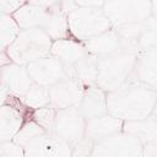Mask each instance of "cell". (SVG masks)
<instances>
[{
  "mask_svg": "<svg viewBox=\"0 0 157 157\" xmlns=\"http://www.w3.org/2000/svg\"><path fill=\"white\" fill-rule=\"evenodd\" d=\"M156 99V91L130 80L120 88L107 93V109L121 121L142 120L151 115Z\"/></svg>",
  "mask_w": 157,
  "mask_h": 157,
  "instance_id": "6da1fadb",
  "label": "cell"
},
{
  "mask_svg": "<svg viewBox=\"0 0 157 157\" xmlns=\"http://www.w3.org/2000/svg\"><path fill=\"white\" fill-rule=\"evenodd\" d=\"M136 63V54L123 50L97 59L98 75L96 86L105 93L113 92L130 81Z\"/></svg>",
  "mask_w": 157,
  "mask_h": 157,
  "instance_id": "7a4b0ae2",
  "label": "cell"
},
{
  "mask_svg": "<svg viewBox=\"0 0 157 157\" xmlns=\"http://www.w3.org/2000/svg\"><path fill=\"white\" fill-rule=\"evenodd\" d=\"M53 42L40 28L21 29L16 40L5 52L12 63L27 66L36 60L50 55Z\"/></svg>",
  "mask_w": 157,
  "mask_h": 157,
  "instance_id": "3957f363",
  "label": "cell"
},
{
  "mask_svg": "<svg viewBox=\"0 0 157 157\" xmlns=\"http://www.w3.org/2000/svg\"><path fill=\"white\" fill-rule=\"evenodd\" d=\"M70 38L85 43L113 27L102 7H77L67 15Z\"/></svg>",
  "mask_w": 157,
  "mask_h": 157,
  "instance_id": "277c9868",
  "label": "cell"
},
{
  "mask_svg": "<svg viewBox=\"0 0 157 157\" xmlns=\"http://www.w3.org/2000/svg\"><path fill=\"white\" fill-rule=\"evenodd\" d=\"M102 10L113 28L125 27L152 16V1L114 0L104 1Z\"/></svg>",
  "mask_w": 157,
  "mask_h": 157,
  "instance_id": "5b68a950",
  "label": "cell"
},
{
  "mask_svg": "<svg viewBox=\"0 0 157 157\" xmlns=\"http://www.w3.org/2000/svg\"><path fill=\"white\" fill-rule=\"evenodd\" d=\"M114 29L121 37L126 49L136 55L157 47V18L155 16Z\"/></svg>",
  "mask_w": 157,
  "mask_h": 157,
  "instance_id": "8992f818",
  "label": "cell"
},
{
  "mask_svg": "<svg viewBox=\"0 0 157 157\" xmlns=\"http://www.w3.org/2000/svg\"><path fill=\"white\" fill-rule=\"evenodd\" d=\"M144 145L128 132H119L93 146L91 157H141Z\"/></svg>",
  "mask_w": 157,
  "mask_h": 157,
  "instance_id": "52a82bcc",
  "label": "cell"
},
{
  "mask_svg": "<svg viewBox=\"0 0 157 157\" xmlns=\"http://www.w3.org/2000/svg\"><path fill=\"white\" fill-rule=\"evenodd\" d=\"M86 120L77 108L56 109L55 125L53 134L74 146L85 137Z\"/></svg>",
  "mask_w": 157,
  "mask_h": 157,
  "instance_id": "ba28073f",
  "label": "cell"
},
{
  "mask_svg": "<svg viewBox=\"0 0 157 157\" xmlns=\"http://www.w3.org/2000/svg\"><path fill=\"white\" fill-rule=\"evenodd\" d=\"M85 92V86L72 78H64L48 87L50 107L55 109L77 108Z\"/></svg>",
  "mask_w": 157,
  "mask_h": 157,
  "instance_id": "9c48e42d",
  "label": "cell"
},
{
  "mask_svg": "<svg viewBox=\"0 0 157 157\" xmlns=\"http://www.w3.org/2000/svg\"><path fill=\"white\" fill-rule=\"evenodd\" d=\"M23 148L25 157H74L71 146L49 132L36 137Z\"/></svg>",
  "mask_w": 157,
  "mask_h": 157,
  "instance_id": "30bf717a",
  "label": "cell"
},
{
  "mask_svg": "<svg viewBox=\"0 0 157 157\" xmlns=\"http://www.w3.org/2000/svg\"><path fill=\"white\" fill-rule=\"evenodd\" d=\"M26 67L33 83L47 88L67 77L61 63L52 55L36 60Z\"/></svg>",
  "mask_w": 157,
  "mask_h": 157,
  "instance_id": "8fae6325",
  "label": "cell"
},
{
  "mask_svg": "<svg viewBox=\"0 0 157 157\" xmlns=\"http://www.w3.org/2000/svg\"><path fill=\"white\" fill-rule=\"evenodd\" d=\"M33 81L27 71V67L18 64H10L1 67V87L11 96L22 102V98L28 92Z\"/></svg>",
  "mask_w": 157,
  "mask_h": 157,
  "instance_id": "7c38bea8",
  "label": "cell"
},
{
  "mask_svg": "<svg viewBox=\"0 0 157 157\" xmlns=\"http://www.w3.org/2000/svg\"><path fill=\"white\" fill-rule=\"evenodd\" d=\"M123 124L120 119L110 115L109 113L86 120L85 137L93 145L102 142L123 131Z\"/></svg>",
  "mask_w": 157,
  "mask_h": 157,
  "instance_id": "4fadbf2b",
  "label": "cell"
},
{
  "mask_svg": "<svg viewBox=\"0 0 157 157\" xmlns=\"http://www.w3.org/2000/svg\"><path fill=\"white\" fill-rule=\"evenodd\" d=\"M87 54L88 50L86 49L85 44L72 38L54 40L50 52V55L61 63V65L66 71V75H69L72 67L78 61H81Z\"/></svg>",
  "mask_w": 157,
  "mask_h": 157,
  "instance_id": "5bb4252c",
  "label": "cell"
},
{
  "mask_svg": "<svg viewBox=\"0 0 157 157\" xmlns=\"http://www.w3.org/2000/svg\"><path fill=\"white\" fill-rule=\"evenodd\" d=\"M157 92V47L136 55L131 78Z\"/></svg>",
  "mask_w": 157,
  "mask_h": 157,
  "instance_id": "9a60e30c",
  "label": "cell"
},
{
  "mask_svg": "<svg viewBox=\"0 0 157 157\" xmlns=\"http://www.w3.org/2000/svg\"><path fill=\"white\" fill-rule=\"evenodd\" d=\"M31 112L23 110L11 104L0 107V142L12 141L26 121V115Z\"/></svg>",
  "mask_w": 157,
  "mask_h": 157,
  "instance_id": "2e32d148",
  "label": "cell"
},
{
  "mask_svg": "<svg viewBox=\"0 0 157 157\" xmlns=\"http://www.w3.org/2000/svg\"><path fill=\"white\" fill-rule=\"evenodd\" d=\"M83 44L88 50V53L96 56L97 59L108 56L123 50H128L121 37L114 28L85 42Z\"/></svg>",
  "mask_w": 157,
  "mask_h": 157,
  "instance_id": "e0dca14e",
  "label": "cell"
},
{
  "mask_svg": "<svg viewBox=\"0 0 157 157\" xmlns=\"http://www.w3.org/2000/svg\"><path fill=\"white\" fill-rule=\"evenodd\" d=\"M77 109L85 120L107 114V93L96 85L85 87V92Z\"/></svg>",
  "mask_w": 157,
  "mask_h": 157,
  "instance_id": "ac0fdd59",
  "label": "cell"
},
{
  "mask_svg": "<svg viewBox=\"0 0 157 157\" xmlns=\"http://www.w3.org/2000/svg\"><path fill=\"white\" fill-rule=\"evenodd\" d=\"M49 7H40L32 4L31 1H26V4L18 11H16L12 16L18 23V26L21 27V29H28V28L42 29L48 18Z\"/></svg>",
  "mask_w": 157,
  "mask_h": 157,
  "instance_id": "d6986e66",
  "label": "cell"
},
{
  "mask_svg": "<svg viewBox=\"0 0 157 157\" xmlns=\"http://www.w3.org/2000/svg\"><path fill=\"white\" fill-rule=\"evenodd\" d=\"M123 131L135 136L142 145L157 142V121L152 117H147L142 120L124 121Z\"/></svg>",
  "mask_w": 157,
  "mask_h": 157,
  "instance_id": "ffe728a7",
  "label": "cell"
},
{
  "mask_svg": "<svg viewBox=\"0 0 157 157\" xmlns=\"http://www.w3.org/2000/svg\"><path fill=\"white\" fill-rule=\"evenodd\" d=\"M97 75H98L97 58L88 53L81 61H78L72 67L67 77L80 82L85 87H88V86L96 85Z\"/></svg>",
  "mask_w": 157,
  "mask_h": 157,
  "instance_id": "44dd1931",
  "label": "cell"
},
{
  "mask_svg": "<svg viewBox=\"0 0 157 157\" xmlns=\"http://www.w3.org/2000/svg\"><path fill=\"white\" fill-rule=\"evenodd\" d=\"M21 27L11 15H0V48L5 52L18 37Z\"/></svg>",
  "mask_w": 157,
  "mask_h": 157,
  "instance_id": "7402d4cb",
  "label": "cell"
},
{
  "mask_svg": "<svg viewBox=\"0 0 157 157\" xmlns=\"http://www.w3.org/2000/svg\"><path fill=\"white\" fill-rule=\"evenodd\" d=\"M22 103L28 110H36L43 107L50 105L49 103V94H48V88L33 83L28 92L25 94L22 98Z\"/></svg>",
  "mask_w": 157,
  "mask_h": 157,
  "instance_id": "603a6c76",
  "label": "cell"
},
{
  "mask_svg": "<svg viewBox=\"0 0 157 157\" xmlns=\"http://www.w3.org/2000/svg\"><path fill=\"white\" fill-rule=\"evenodd\" d=\"M44 129L38 125L34 120H32L31 118H27L25 124L22 125L21 130L17 132V135L13 137L12 141H15L16 144H18L20 146L25 147L26 145H28L32 140H34L36 137L40 136L42 134H44Z\"/></svg>",
  "mask_w": 157,
  "mask_h": 157,
  "instance_id": "cb8c5ba5",
  "label": "cell"
},
{
  "mask_svg": "<svg viewBox=\"0 0 157 157\" xmlns=\"http://www.w3.org/2000/svg\"><path fill=\"white\" fill-rule=\"evenodd\" d=\"M55 117H56V109L50 105L32 110L29 113V118L34 120L38 125H40L45 132H49V134H53L54 131Z\"/></svg>",
  "mask_w": 157,
  "mask_h": 157,
  "instance_id": "d4e9b609",
  "label": "cell"
},
{
  "mask_svg": "<svg viewBox=\"0 0 157 157\" xmlns=\"http://www.w3.org/2000/svg\"><path fill=\"white\" fill-rule=\"evenodd\" d=\"M0 157H25V148L15 141L0 142Z\"/></svg>",
  "mask_w": 157,
  "mask_h": 157,
  "instance_id": "484cf974",
  "label": "cell"
},
{
  "mask_svg": "<svg viewBox=\"0 0 157 157\" xmlns=\"http://www.w3.org/2000/svg\"><path fill=\"white\" fill-rule=\"evenodd\" d=\"M26 4L25 0H0V15H13Z\"/></svg>",
  "mask_w": 157,
  "mask_h": 157,
  "instance_id": "4316f807",
  "label": "cell"
},
{
  "mask_svg": "<svg viewBox=\"0 0 157 157\" xmlns=\"http://www.w3.org/2000/svg\"><path fill=\"white\" fill-rule=\"evenodd\" d=\"M141 157H157V142L144 145Z\"/></svg>",
  "mask_w": 157,
  "mask_h": 157,
  "instance_id": "83f0119b",
  "label": "cell"
},
{
  "mask_svg": "<svg viewBox=\"0 0 157 157\" xmlns=\"http://www.w3.org/2000/svg\"><path fill=\"white\" fill-rule=\"evenodd\" d=\"M10 64H12V61H11L10 56L7 55V53L6 52H1L0 53V65H1V67L6 66V65H10Z\"/></svg>",
  "mask_w": 157,
  "mask_h": 157,
  "instance_id": "f1b7e54d",
  "label": "cell"
},
{
  "mask_svg": "<svg viewBox=\"0 0 157 157\" xmlns=\"http://www.w3.org/2000/svg\"><path fill=\"white\" fill-rule=\"evenodd\" d=\"M150 117H152L156 121H157V99H156V103H155V107H153V109H152V113H151V115Z\"/></svg>",
  "mask_w": 157,
  "mask_h": 157,
  "instance_id": "f546056e",
  "label": "cell"
},
{
  "mask_svg": "<svg viewBox=\"0 0 157 157\" xmlns=\"http://www.w3.org/2000/svg\"><path fill=\"white\" fill-rule=\"evenodd\" d=\"M152 16H155L157 18V0L152 1Z\"/></svg>",
  "mask_w": 157,
  "mask_h": 157,
  "instance_id": "4dcf8cb0",
  "label": "cell"
},
{
  "mask_svg": "<svg viewBox=\"0 0 157 157\" xmlns=\"http://www.w3.org/2000/svg\"><path fill=\"white\" fill-rule=\"evenodd\" d=\"M78 157H91V155H86V156H78Z\"/></svg>",
  "mask_w": 157,
  "mask_h": 157,
  "instance_id": "1f68e13d",
  "label": "cell"
}]
</instances>
